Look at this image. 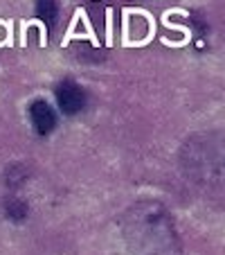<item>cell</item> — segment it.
Returning <instances> with one entry per match:
<instances>
[{"label":"cell","instance_id":"cell-1","mask_svg":"<svg viewBox=\"0 0 225 255\" xmlns=\"http://www.w3.org/2000/svg\"><path fill=\"white\" fill-rule=\"evenodd\" d=\"M57 100H59V106H61L66 113H77V111H81L86 97H83V91L77 86V84L66 82L59 86Z\"/></svg>","mask_w":225,"mask_h":255},{"label":"cell","instance_id":"cell-2","mask_svg":"<svg viewBox=\"0 0 225 255\" xmlns=\"http://www.w3.org/2000/svg\"><path fill=\"white\" fill-rule=\"evenodd\" d=\"M29 113H32V122L34 127H36V131H41V133H48V131L54 129V125H57V118H54V111L50 109L48 102H34L32 109H29Z\"/></svg>","mask_w":225,"mask_h":255},{"label":"cell","instance_id":"cell-3","mask_svg":"<svg viewBox=\"0 0 225 255\" xmlns=\"http://www.w3.org/2000/svg\"><path fill=\"white\" fill-rule=\"evenodd\" d=\"M36 5H39L41 18H45L48 23H54V18H57V0H39Z\"/></svg>","mask_w":225,"mask_h":255},{"label":"cell","instance_id":"cell-4","mask_svg":"<svg viewBox=\"0 0 225 255\" xmlns=\"http://www.w3.org/2000/svg\"><path fill=\"white\" fill-rule=\"evenodd\" d=\"M7 210H9V215L14 217V219H23V217H25V206L20 201H11Z\"/></svg>","mask_w":225,"mask_h":255}]
</instances>
